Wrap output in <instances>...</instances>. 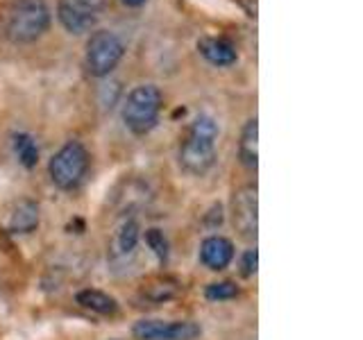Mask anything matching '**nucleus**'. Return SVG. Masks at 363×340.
Listing matches in <instances>:
<instances>
[{
    "label": "nucleus",
    "mask_w": 363,
    "mask_h": 340,
    "mask_svg": "<svg viewBox=\"0 0 363 340\" xmlns=\"http://www.w3.org/2000/svg\"><path fill=\"white\" fill-rule=\"evenodd\" d=\"M216 139H218V123L202 113L191 123L186 139L179 145V166L184 173L202 177L209 173L216 162Z\"/></svg>",
    "instance_id": "f257e3e1"
},
{
    "label": "nucleus",
    "mask_w": 363,
    "mask_h": 340,
    "mask_svg": "<svg viewBox=\"0 0 363 340\" xmlns=\"http://www.w3.org/2000/svg\"><path fill=\"white\" fill-rule=\"evenodd\" d=\"M3 28L11 43H34L50 28L48 3L45 0H9Z\"/></svg>",
    "instance_id": "f03ea898"
},
{
    "label": "nucleus",
    "mask_w": 363,
    "mask_h": 340,
    "mask_svg": "<svg viewBox=\"0 0 363 340\" xmlns=\"http://www.w3.org/2000/svg\"><path fill=\"white\" fill-rule=\"evenodd\" d=\"M162 91L155 84H139L134 86L128 98L123 102V123L125 128L134 134H147L157 120H159V111H162Z\"/></svg>",
    "instance_id": "7ed1b4c3"
},
{
    "label": "nucleus",
    "mask_w": 363,
    "mask_h": 340,
    "mask_svg": "<svg viewBox=\"0 0 363 340\" xmlns=\"http://www.w3.org/2000/svg\"><path fill=\"white\" fill-rule=\"evenodd\" d=\"M125 55V45L111 30H98L89 37L84 50V68L94 77H107Z\"/></svg>",
    "instance_id": "20e7f679"
},
{
    "label": "nucleus",
    "mask_w": 363,
    "mask_h": 340,
    "mask_svg": "<svg viewBox=\"0 0 363 340\" xmlns=\"http://www.w3.org/2000/svg\"><path fill=\"white\" fill-rule=\"evenodd\" d=\"M86 170H89V152L79 141H68L48 164L52 184L62 191H71L79 186Z\"/></svg>",
    "instance_id": "39448f33"
},
{
    "label": "nucleus",
    "mask_w": 363,
    "mask_h": 340,
    "mask_svg": "<svg viewBox=\"0 0 363 340\" xmlns=\"http://www.w3.org/2000/svg\"><path fill=\"white\" fill-rule=\"evenodd\" d=\"M107 7V0H60L57 3V18L68 34L91 32Z\"/></svg>",
    "instance_id": "423d86ee"
},
{
    "label": "nucleus",
    "mask_w": 363,
    "mask_h": 340,
    "mask_svg": "<svg viewBox=\"0 0 363 340\" xmlns=\"http://www.w3.org/2000/svg\"><path fill=\"white\" fill-rule=\"evenodd\" d=\"M132 334L136 340H196L202 329L196 322H164V320H139Z\"/></svg>",
    "instance_id": "0eeeda50"
},
{
    "label": "nucleus",
    "mask_w": 363,
    "mask_h": 340,
    "mask_svg": "<svg viewBox=\"0 0 363 340\" xmlns=\"http://www.w3.org/2000/svg\"><path fill=\"white\" fill-rule=\"evenodd\" d=\"M232 220L241 236H257V186H243L232 198Z\"/></svg>",
    "instance_id": "6e6552de"
},
{
    "label": "nucleus",
    "mask_w": 363,
    "mask_h": 340,
    "mask_svg": "<svg viewBox=\"0 0 363 340\" xmlns=\"http://www.w3.org/2000/svg\"><path fill=\"white\" fill-rule=\"evenodd\" d=\"M234 259V245L223 236H209L200 245V261L209 270H225Z\"/></svg>",
    "instance_id": "1a4fd4ad"
},
{
    "label": "nucleus",
    "mask_w": 363,
    "mask_h": 340,
    "mask_svg": "<svg viewBox=\"0 0 363 340\" xmlns=\"http://www.w3.org/2000/svg\"><path fill=\"white\" fill-rule=\"evenodd\" d=\"M198 50L200 55L213 66H232L236 64L238 55L232 41H227L223 37H204L198 41Z\"/></svg>",
    "instance_id": "9d476101"
},
{
    "label": "nucleus",
    "mask_w": 363,
    "mask_h": 340,
    "mask_svg": "<svg viewBox=\"0 0 363 340\" xmlns=\"http://www.w3.org/2000/svg\"><path fill=\"white\" fill-rule=\"evenodd\" d=\"M136 243H139V225L134 220H125L111 238V245H109L111 259L118 261V259H125L128 254H132Z\"/></svg>",
    "instance_id": "9b49d317"
},
{
    "label": "nucleus",
    "mask_w": 363,
    "mask_h": 340,
    "mask_svg": "<svg viewBox=\"0 0 363 340\" xmlns=\"http://www.w3.org/2000/svg\"><path fill=\"white\" fill-rule=\"evenodd\" d=\"M39 225V207L32 200H21L9 218V230L14 234H30Z\"/></svg>",
    "instance_id": "f8f14e48"
},
{
    "label": "nucleus",
    "mask_w": 363,
    "mask_h": 340,
    "mask_svg": "<svg viewBox=\"0 0 363 340\" xmlns=\"http://www.w3.org/2000/svg\"><path fill=\"white\" fill-rule=\"evenodd\" d=\"M257 134H259V123L257 118H250L243 125L241 141H238V159H241V164L247 168H257V159H259Z\"/></svg>",
    "instance_id": "ddd939ff"
},
{
    "label": "nucleus",
    "mask_w": 363,
    "mask_h": 340,
    "mask_svg": "<svg viewBox=\"0 0 363 340\" xmlns=\"http://www.w3.org/2000/svg\"><path fill=\"white\" fill-rule=\"evenodd\" d=\"M75 300L79 306H84V309H89V311H96L100 315H113L118 311L116 300L109 298V295L102 293V290H94V288L79 290Z\"/></svg>",
    "instance_id": "4468645a"
},
{
    "label": "nucleus",
    "mask_w": 363,
    "mask_h": 340,
    "mask_svg": "<svg viewBox=\"0 0 363 340\" xmlns=\"http://www.w3.org/2000/svg\"><path fill=\"white\" fill-rule=\"evenodd\" d=\"M11 143H14V152L18 157V162L26 168H34L39 162V147L37 141L32 139L28 132H18L11 136Z\"/></svg>",
    "instance_id": "2eb2a0df"
},
{
    "label": "nucleus",
    "mask_w": 363,
    "mask_h": 340,
    "mask_svg": "<svg viewBox=\"0 0 363 340\" xmlns=\"http://www.w3.org/2000/svg\"><path fill=\"white\" fill-rule=\"evenodd\" d=\"M204 295H207V300H211V302H220V300L236 298L238 288H236V283H232V281H218V283H209L207 290H204Z\"/></svg>",
    "instance_id": "dca6fc26"
},
{
    "label": "nucleus",
    "mask_w": 363,
    "mask_h": 340,
    "mask_svg": "<svg viewBox=\"0 0 363 340\" xmlns=\"http://www.w3.org/2000/svg\"><path fill=\"white\" fill-rule=\"evenodd\" d=\"M145 241H147V245H150L152 252L157 254V259L164 264V261L168 259V241H166L164 232H159V230H147Z\"/></svg>",
    "instance_id": "f3484780"
},
{
    "label": "nucleus",
    "mask_w": 363,
    "mask_h": 340,
    "mask_svg": "<svg viewBox=\"0 0 363 340\" xmlns=\"http://www.w3.org/2000/svg\"><path fill=\"white\" fill-rule=\"evenodd\" d=\"M175 293H177L175 281H168V279H164V281H159L157 286H150V288H147L145 298H150L152 302H166V300L173 298Z\"/></svg>",
    "instance_id": "a211bd4d"
},
{
    "label": "nucleus",
    "mask_w": 363,
    "mask_h": 340,
    "mask_svg": "<svg viewBox=\"0 0 363 340\" xmlns=\"http://www.w3.org/2000/svg\"><path fill=\"white\" fill-rule=\"evenodd\" d=\"M257 261H259V254L257 249H247L243 254V261H241V275L243 277H252L257 272Z\"/></svg>",
    "instance_id": "6ab92c4d"
},
{
    "label": "nucleus",
    "mask_w": 363,
    "mask_h": 340,
    "mask_svg": "<svg viewBox=\"0 0 363 340\" xmlns=\"http://www.w3.org/2000/svg\"><path fill=\"white\" fill-rule=\"evenodd\" d=\"M123 3L128 5V7H143L147 0H123Z\"/></svg>",
    "instance_id": "aec40b11"
}]
</instances>
